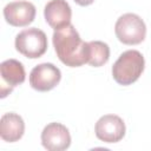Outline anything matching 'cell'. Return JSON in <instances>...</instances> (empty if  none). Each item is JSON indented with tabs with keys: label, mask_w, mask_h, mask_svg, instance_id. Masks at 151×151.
Listing matches in <instances>:
<instances>
[{
	"label": "cell",
	"mask_w": 151,
	"mask_h": 151,
	"mask_svg": "<svg viewBox=\"0 0 151 151\" xmlns=\"http://www.w3.org/2000/svg\"><path fill=\"white\" fill-rule=\"evenodd\" d=\"M53 46L59 60L70 67H79L87 64L88 42L81 40L72 24L55 29L53 33Z\"/></svg>",
	"instance_id": "obj_1"
},
{
	"label": "cell",
	"mask_w": 151,
	"mask_h": 151,
	"mask_svg": "<svg viewBox=\"0 0 151 151\" xmlns=\"http://www.w3.org/2000/svg\"><path fill=\"white\" fill-rule=\"evenodd\" d=\"M145 67L143 54L136 50L123 52L112 66V77L117 84L127 86L138 80Z\"/></svg>",
	"instance_id": "obj_2"
},
{
	"label": "cell",
	"mask_w": 151,
	"mask_h": 151,
	"mask_svg": "<svg viewBox=\"0 0 151 151\" xmlns=\"http://www.w3.org/2000/svg\"><path fill=\"white\" fill-rule=\"evenodd\" d=\"M114 33L120 42L125 45H138L145 39L146 26L139 15L125 13L116 21Z\"/></svg>",
	"instance_id": "obj_3"
},
{
	"label": "cell",
	"mask_w": 151,
	"mask_h": 151,
	"mask_svg": "<svg viewBox=\"0 0 151 151\" xmlns=\"http://www.w3.org/2000/svg\"><path fill=\"white\" fill-rule=\"evenodd\" d=\"M15 48L26 58H40L47 51V37L44 31L37 27L26 28L17 34Z\"/></svg>",
	"instance_id": "obj_4"
},
{
	"label": "cell",
	"mask_w": 151,
	"mask_h": 151,
	"mask_svg": "<svg viewBox=\"0 0 151 151\" xmlns=\"http://www.w3.org/2000/svg\"><path fill=\"white\" fill-rule=\"evenodd\" d=\"M60 70L51 63L39 64L29 73V85L39 92L51 91L60 83Z\"/></svg>",
	"instance_id": "obj_5"
},
{
	"label": "cell",
	"mask_w": 151,
	"mask_h": 151,
	"mask_svg": "<svg viewBox=\"0 0 151 151\" xmlns=\"http://www.w3.org/2000/svg\"><path fill=\"white\" fill-rule=\"evenodd\" d=\"M125 123L116 114H105L98 119L94 132L98 139L104 143H117L125 136Z\"/></svg>",
	"instance_id": "obj_6"
},
{
	"label": "cell",
	"mask_w": 151,
	"mask_h": 151,
	"mask_svg": "<svg viewBox=\"0 0 151 151\" xmlns=\"http://www.w3.org/2000/svg\"><path fill=\"white\" fill-rule=\"evenodd\" d=\"M41 144L48 151H64L71 145L68 129L60 123H50L41 132Z\"/></svg>",
	"instance_id": "obj_7"
},
{
	"label": "cell",
	"mask_w": 151,
	"mask_h": 151,
	"mask_svg": "<svg viewBox=\"0 0 151 151\" xmlns=\"http://www.w3.org/2000/svg\"><path fill=\"white\" fill-rule=\"evenodd\" d=\"M35 6L29 1H13L4 7V17L11 26L25 27L34 21Z\"/></svg>",
	"instance_id": "obj_8"
},
{
	"label": "cell",
	"mask_w": 151,
	"mask_h": 151,
	"mask_svg": "<svg viewBox=\"0 0 151 151\" xmlns=\"http://www.w3.org/2000/svg\"><path fill=\"white\" fill-rule=\"evenodd\" d=\"M1 76V98H5L12 90L22 84L26 78L24 65L15 59H7L0 65Z\"/></svg>",
	"instance_id": "obj_9"
},
{
	"label": "cell",
	"mask_w": 151,
	"mask_h": 151,
	"mask_svg": "<svg viewBox=\"0 0 151 151\" xmlns=\"http://www.w3.org/2000/svg\"><path fill=\"white\" fill-rule=\"evenodd\" d=\"M44 15L46 22L55 31L71 24L72 9L66 0H51L45 5Z\"/></svg>",
	"instance_id": "obj_10"
},
{
	"label": "cell",
	"mask_w": 151,
	"mask_h": 151,
	"mask_svg": "<svg viewBox=\"0 0 151 151\" xmlns=\"http://www.w3.org/2000/svg\"><path fill=\"white\" fill-rule=\"evenodd\" d=\"M25 132L24 119L14 113H5L0 119V136L5 142L14 143L18 142Z\"/></svg>",
	"instance_id": "obj_11"
},
{
	"label": "cell",
	"mask_w": 151,
	"mask_h": 151,
	"mask_svg": "<svg viewBox=\"0 0 151 151\" xmlns=\"http://www.w3.org/2000/svg\"><path fill=\"white\" fill-rule=\"evenodd\" d=\"M88 60L87 64H90L93 67H100L105 65L110 59V47L106 42L94 40L88 42Z\"/></svg>",
	"instance_id": "obj_12"
},
{
	"label": "cell",
	"mask_w": 151,
	"mask_h": 151,
	"mask_svg": "<svg viewBox=\"0 0 151 151\" xmlns=\"http://www.w3.org/2000/svg\"><path fill=\"white\" fill-rule=\"evenodd\" d=\"M94 0H74L76 4H78L79 6H88L91 4H93Z\"/></svg>",
	"instance_id": "obj_13"
}]
</instances>
